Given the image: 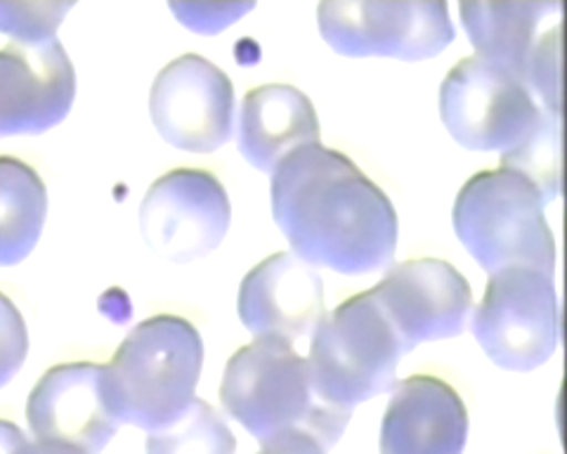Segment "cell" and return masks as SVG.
Wrapping results in <instances>:
<instances>
[{
    "label": "cell",
    "mask_w": 567,
    "mask_h": 454,
    "mask_svg": "<svg viewBox=\"0 0 567 454\" xmlns=\"http://www.w3.org/2000/svg\"><path fill=\"white\" fill-rule=\"evenodd\" d=\"M272 218L308 266L367 275L393 264L400 223L393 202L339 149L308 145L272 171Z\"/></svg>",
    "instance_id": "6da1fadb"
},
{
    "label": "cell",
    "mask_w": 567,
    "mask_h": 454,
    "mask_svg": "<svg viewBox=\"0 0 567 454\" xmlns=\"http://www.w3.org/2000/svg\"><path fill=\"white\" fill-rule=\"evenodd\" d=\"M220 403L260 445L287 433H306L329 450L341 441L352 416L317 398L308 360L284 339H256L229 358Z\"/></svg>",
    "instance_id": "7a4b0ae2"
},
{
    "label": "cell",
    "mask_w": 567,
    "mask_h": 454,
    "mask_svg": "<svg viewBox=\"0 0 567 454\" xmlns=\"http://www.w3.org/2000/svg\"><path fill=\"white\" fill-rule=\"evenodd\" d=\"M202 367L204 341L189 320L154 316L140 322L106 364L118 422L147 433L166 429L197 400Z\"/></svg>",
    "instance_id": "3957f363"
},
{
    "label": "cell",
    "mask_w": 567,
    "mask_h": 454,
    "mask_svg": "<svg viewBox=\"0 0 567 454\" xmlns=\"http://www.w3.org/2000/svg\"><path fill=\"white\" fill-rule=\"evenodd\" d=\"M544 197L520 173H475L454 202V233L483 270L535 268L554 275L556 239L544 216Z\"/></svg>",
    "instance_id": "277c9868"
},
{
    "label": "cell",
    "mask_w": 567,
    "mask_h": 454,
    "mask_svg": "<svg viewBox=\"0 0 567 454\" xmlns=\"http://www.w3.org/2000/svg\"><path fill=\"white\" fill-rule=\"evenodd\" d=\"M404 348L371 291L352 296L312 329L308 370L324 405L352 412L388 393Z\"/></svg>",
    "instance_id": "5b68a950"
},
{
    "label": "cell",
    "mask_w": 567,
    "mask_h": 454,
    "mask_svg": "<svg viewBox=\"0 0 567 454\" xmlns=\"http://www.w3.org/2000/svg\"><path fill=\"white\" fill-rule=\"evenodd\" d=\"M471 316L475 341L508 372L537 370L554 358L560 341L554 275L535 268L492 272L483 301Z\"/></svg>",
    "instance_id": "8992f818"
},
{
    "label": "cell",
    "mask_w": 567,
    "mask_h": 454,
    "mask_svg": "<svg viewBox=\"0 0 567 454\" xmlns=\"http://www.w3.org/2000/svg\"><path fill=\"white\" fill-rule=\"evenodd\" d=\"M560 3H461L483 62L520 79L542 110L560 116Z\"/></svg>",
    "instance_id": "52a82bcc"
},
{
    "label": "cell",
    "mask_w": 567,
    "mask_h": 454,
    "mask_svg": "<svg viewBox=\"0 0 567 454\" xmlns=\"http://www.w3.org/2000/svg\"><path fill=\"white\" fill-rule=\"evenodd\" d=\"M546 110L527 85L481 58L454 64L440 85V118L461 147L508 152Z\"/></svg>",
    "instance_id": "ba28073f"
},
{
    "label": "cell",
    "mask_w": 567,
    "mask_h": 454,
    "mask_svg": "<svg viewBox=\"0 0 567 454\" xmlns=\"http://www.w3.org/2000/svg\"><path fill=\"white\" fill-rule=\"evenodd\" d=\"M319 33L346 58H393L421 62L440 55L456 29L447 3H322Z\"/></svg>",
    "instance_id": "9c48e42d"
},
{
    "label": "cell",
    "mask_w": 567,
    "mask_h": 454,
    "mask_svg": "<svg viewBox=\"0 0 567 454\" xmlns=\"http://www.w3.org/2000/svg\"><path fill=\"white\" fill-rule=\"evenodd\" d=\"M233 206L227 189L208 171L175 168L152 183L140 206L147 247L173 264L216 251L227 237Z\"/></svg>",
    "instance_id": "30bf717a"
},
{
    "label": "cell",
    "mask_w": 567,
    "mask_h": 454,
    "mask_svg": "<svg viewBox=\"0 0 567 454\" xmlns=\"http://www.w3.org/2000/svg\"><path fill=\"white\" fill-rule=\"evenodd\" d=\"M150 112L168 145L194 154L216 152L233 137L235 85L220 66L189 52L158 72Z\"/></svg>",
    "instance_id": "8fae6325"
},
{
    "label": "cell",
    "mask_w": 567,
    "mask_h": 454,
    "mask_svg": "<svg viewBox=\"0 0 567 454\" xmlns=\"http://www.w3.org/2000/svg\"><path fill=\"white\" fill-rule=\"evenodd\" d=\"M369 291L393 324L404 353L419 343L458 337L473 312V291L466 277L440 258H414L390 266Z\"/></svg>",
    "instance_id": "7c38bea8"
},
{
    "label": "cell",
    "mask_w": 567,
    "mask_h": 454,
    "mask_svg": "<svg viewBox=\"0 0 567 454\" xmlns=\"http://www.w3.org/2000/svg\"><path fill=\"white\" fill-rule=\"evenodd\" d=\"M27 422L35 441L100 454L121 429L106 364L52 367L27 400Z\"/></svg>",
    "instance_id": "4fadbf2b"
},
{
    "label": "cell",
    "mask_w": 567,
    "mask_h": 454,
    "mask_svg": "<svg viewBox=\"0 0 567 454\" xmlns=\"http://www.w3.org/2000/svg\"><path fill=\"white\" fill-rule=\"evenodd\" d=\"M74 100L76 72L58 39L0 50V137L55 128Z\"/></svg>",
    "instance_id": "5bb4252c"
},
{
    "label": "cell",
    "mask_w": 567,
    "mask_h": 454,
    "mask_svg": "<svg viewBox=\"0 0 567 454\" xmlns=\"http://www.w3.org/2000/svg\"><path fill=\"white\" fill-rule=\"evenodd\" d=\"M239 320L256 339L296 341L324 318V282L312 266L281 251L241 279Z\"/></svg>",
    "instance_id": "9a60e30c"
},
{
    "label": "cell",
    "mask_w": 567,
    "mask_h": 454,
    "mask_svg": "<svg viewBox=\"0 0 567 454\" xmlns=\"http://www.w3.org/2000/svg\"><path fill=\"white\" fill-rule=\"evenodd\" d=\"M468 412L437 376L416 374L390 389L381 424V454H464Z\"/></svg>",
    "instance_id": "2e32d148"
},
{
    "label": "cell",
    "mask_w": 567,
    "mask_h": 454,
    "mask_svg": "<svg viewBox=\"0 0 567 454\" xmlns=\"http://www.w3.org/2000/svg\"><path fill=\"white\" fill-rule=\"evenodd\" d=\"M237 140L244 159L272 176L291 152L319 145L317 112L310 97L293 85H258L241 102Z\"/></svg>",
    "instance_id": "e0dca14e"
},
{
    "label": "cell",
    "mask_w": 567,
    "mask_h": 454,
    "mask_svg": "<svg viewBox=\"0 0 567 454\" xmlns=\"http://www.w3.org/2000/svg\"><path fill=\"white\" fill-rule=\"evenodd\" d=\"M48 189L39 171L0 156V268L20 266L41 239Z\"/></svg>",
    "instance_id": "ac0fdd59"
},
{
    "label": "cell",
    "mask_w": 567,
    "mask_h": 454,
    "mask_svg": "<svg viewBox=\"0 0 567 454\" xmlns=\"http://www.w3.org/2000/svg\"><path fill=\"white\" fill-rule=\"evenodd\" d=\"M237 438L218 410L194 400L183 416L147 435V454H235Z\"/></svg>",
    "instance_id": "d6986e66"
},
{
    "label": "cell",
    "mask_w": 567,
    "mask_h": 454,
    "mask_svg": "<svg viewBox=\"0 0 567 454\" xmlns=\"http://www.w3.org/2000/svg\"><path fill=\"white\" fill-rule=\"evenodd\" d=\"M502 168L520 173L551 204L560 195V116L544 112L539 124L502 154Z\"/></svg>",
    "instance_id": "ffe728a7"
},
{
    "label": "cell",
    "mask_w": 567,
    "mask_h": 454,
    "mask_svg": "<svg viewBox=\"0 0 567 454\" xmlns=\"http://www.w3.org/2000/svg\"><path fill=\"white\" fill-rule=\"evenodd\" d=\"M74 3H0V33L17 45H43L55 33Z\"/></svg>",
    "instance_id": "44dd1931"
},
{
    "label": "cell",
    "mask_w": 567,
    "mask_h": 454,
    "mask_svg": "<svg viewBox=\"0 0 567 454\" xmlns=\"http://www.w3.org/2000/svg\"><path fill=\"white\" fill-rule=\"evenodd\" d=\"M29 353V331L22 312L8 299L6 293H0V389H6L8 383L22 370V364Z\"/></svg>",
    "instance_id": "7402d4cb"
},
{
    "label": "cell",
    "mask_w": 567,
    "mask_h": 454,
    "mask_svg": "<svg viewBox=\"0 0 567 454\" xmlns=\"http://www.w3.org/2000/svg\"><path fill=\"white\" fill-rule=\"evenodd\" d=\"M168 8L183 27L199 33H218L251 12L254 3H171Z\"/></svg>",
    "instance_id": "603a6c76"
},
{
    "label": "cell",
    "mask_w": 567,
    "mask_h": 454,
    "mask_svg": "<svg viewBox=\"0 0 567 454\" xmlns=\"http://www.w3.org/2000/svg\"><path fill=\"white\" fill-rule=\"evenodd\" d=\"M0 454H85L60 443L31 441L29 435L8 419H0Z\"/></svg>",
    "instance_id": "cb8c5ba5"
},
{
    "label": "cell",
    "mask_w": 567,
    "mask_h": 454,
    "mask_svg": "<svg viewBox=\"0 0 567 454\" xmlns=\"http://www.w3.org/2000/svg\"><path fill=\"white\" fill-rule=\"evenodd\" d=\"M258 454H327V450L306 433H287L265 443Z\"/></svg>",
    "instance_id": "d4e9b609"
}]
</instances>
